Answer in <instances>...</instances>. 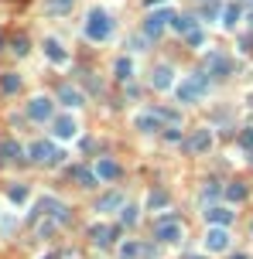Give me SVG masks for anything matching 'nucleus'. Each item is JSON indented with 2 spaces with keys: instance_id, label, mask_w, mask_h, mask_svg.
I'll use <instances>...</instances> for the list:
<instances>
[{
  "instance_id": "obj_30",
  "label": "nucleus",
  "mask_w": 253,
  "mask_h": 259,
  "mask_svg": "<svg viewBox=\"0 0 253 259\" xmlns=\"http://www.w3.org/2000/svg\"><path fill=\"white\" fill-rule=\"evenodd\" d=\"M137 212H140L137 204H123V215H120V222H123V225H134V222H137Z\"/></svg>"
},
{
  "instance_id": "obj_26",
  "label": "nucleus",
  "mask_w": 253,
  "mask_h": 259,
  "mask_svg": "<svg viewBox=\"0 0 253 259\" xmlns=\"http://www.w3.org/2000/svg\"><path fill=\"white\" fill-rule=\"evenodd\" d=\"M171 28H175V31H181V34H192V31L198 28V24H195V18H185V14H178Z\"/></svg>"
},
{
  "instance_id": "obj_31",
  "label": "nucleus",
  "mask_w": 253,
  "mask_h": 259,
  "mask_svg": "<svg viewBox=\"0 0 253 259\" xmlns=\"http://www.w3.org/2000/svg\"><path fill=\"white\" fill-rule=\"evenodd\" d=\"M188 38V44H192V48H198V44H205V31H202V28H195L192 34H185Z\"/></svg>"
},
{
  "instance_id": "obj_11",
  "label": "nucleus",
  "mask_w": 253,
  "mask_h": 259,
  "mask_svg": "<svg viewBox=\"0 0 253 259\" xmlns=\"http://www.w3.org/2000/svg\"><path fill=\"white\" fill-rule=\"evenodd\" d=\"M205 65H209V75H215V78H226V75L233 72L229 58H226V55H219V52H212V55H205Z\"/></svg>"
},
{
  "instance_id": "obj_9",
  "label": "nucleus",
  "mask_w": 253,
  "mask_h": 259,
  "mask_svg": "<svg viewBox=\"0 0 253 259\" xmlns=\"http://www.w3.org/2000/svg\"><path fill=\"white\" fill-rule=\"evenodd\" d=\"M151 86H154L157 92L175 89V68H171V65H157V68H154V78H151Z\"/></svg>"
},
{
  "instance_id": "obj_2",
  "label": "nucleus",
  "mask_w": 253,
  "mask_h": 259,
  "mask_svg": "<svg viewBox=\"0 0 253 259\" xmlns=\"http://www.w3.org/2000/svg\"><path fill=\"white\" fill-rule=\"evenodd\" d=\"M209 72H195L188 75L181 86H178V102H195L198 96H205V89H209V78H205Z\"/></svg>"
},
{
  "instance_id": "obj_20",
  "label": "nucleus",
  "mask_w": 253,
  "mask_h": 259,
  "mask_svg": "<svg viewBox=\"0 0 253 259\" xmlns=\"http://www.w3.org/2000/svg\"><path fill=\"white\" fill-rule=\"evenodd\" d=\"M59 102H65V106H82V96H79V89H72V86H59Z\"/></svg>"
},
{
  "instance_id": "obj_4",
  "label": "nucleus",
  "mask_w": 253,
  "mask_h": 259,
  "mask_svg": "<svg viewBox=\"0 0 253 259\" xmlns=\"http://www.w3.org/2000/svg\"><path fill=\"white\" fill-rule=\"evenodd\" d=\"M154 239H157V242H171V246L185 239V228L178 225V218L171 215V212H168V215H164V218L157 222V228H154Z\"/></svg>"
},
{
  "instance_id": "obj_7",
  "label": "nucleus",
  "mask_w": 253,
  "mask_h": 259,
  "mask_svg": "<svg viewBox=\"0 0 253 259\" xmlns=\"http://www.w3.org/2000/svg\"><path fill=\"white\" fill-rule=\"evenodd\" d=\"M229 246H233V236H229L226 228H215L212 225L209 236H205V249H209V252H226Z\"/></svg>"
},
{
  "instance_id": "obj_18",
  "label": "nucleus",
  "mask_w": 253,
  "mask_h": 259,
  "mask_svg": "<svg viewBox=\"0 0 253 259\" xmlns=\"http://www.w3.org/2000/svg\"><path fill=\"white\" fill-rule=\"evenodd\" d=\"M96 178H99V181H117V178H120V164L113 160V157H99Z\"/></svg>"
},
{
  "instance_id": "obj_23",
  "label": "nucleus",
  "mask_w": 253,
  "mask_h": 259,
  "mask_svg": "<svg viewBox=\"0 0 253 259\" xmlns=\"http://www.w3.org/2000/svg\"><path fill=\"white\" fill-rule=\"evenodd\" d=\"M21 154H24V150H21V144H14V140H4V144H0V157H4V160H18Z\"/></svg>"
},
{
  "instance_id": "obj_1",
  "label": "nucleus",
  "mask_w": 253,
  "mask_h": 259,
  "mask_svg": "<svg viewBox=\"0 0 253 259\" xmlns=\"http://www.w3.org/2000/svg\"><path fill=\"white\" fill-rule=\"evenodd\" d=\"M82 34L89 38V41H106V38L113 34V20H110V14H106V10H99V7H93V10H89V18H86Z\"/></svg>"
},
{
  "instance_id": "obj_24",
  "label": "nucleus",
  "mask_w": 253,
  "mask_h": 259,
  "mask_svg": "<svg viewBox=\"0 0 253 259\" xmlns=\"http://www.w3.org/2000/svg\"><path fill=\"white\" fill-rule=\"evenodd\" d=\"M246 198V184H239V181H233V184H226V202H243Z\"/></svg>"
},
{
  "instance_id": "obj_12",
  "label": "nucleus",
  "mask_w": 253,
  "mask_h": 259,
  "mask_svg": "<svg viewBox=\"0 0 253 259\" xmlns=\"http://www.w3.org/2000/svg\"><path fill=\"white\" fill-rule=\"evenodd\" d=\"M89 236H93L96 246H110V242H117L120 228L117 225H89Z\"/></svg>"
},
{
  "instance_id": "obj_39",
  "label": "nucleus",
  "mask_w": 253,
  "mask_h": 259,
  "mask_svg": "<svg viewBox=\"0 0 253 259\" xmlns=\"http://www.w3.org/2000/svg\"><path fill=\"white\" fill-rule=\"evenodd\" d=\"M250 24H253V14H250Z\"/></svg>"
},
{
  "instance_id": "obj_37",
  "label": "nucleus",
  "mask_w": 253,
  "mask_h": 259,
  "mask_svg": "<svg viewBox=\"0 0 253 259\" xmlns=\"http://www.w3.org/2000/svg\"><path fill=\"white\" fill-rule=\"evenodd\" d=\"M246 102H250V106H253V92H250V96H246Z\"/></svg>"
},
{
  "instance_id": "obj_25",
  "label": "nucleus",
  "mask_w": 253,
  "mask_h": 259,
  "mask_svg": "<svg viewBox=\"0 0 253 259\" xmlns=\"http://www.w3.org/2000/svg\"><path fill=\"white\" fill-rule=\"evenodd\" d=\"M21 89V75H4V78H0V92L4 96H14Z\"/></svg>"
},
{
  "instance_id": "obj_16",
  "label": "nucleus",
  "mask_w": 253,
  "mask_h": 259,
  "mask_svg": "<svg viewBox=\"0 0 253 259\" xmlns=\"http://www.w3.org/2000/svg\"><path fill=\"white\" fill-rule=\"evenodd\" d=\"M205 218H209V225H215V228H226V225L233 222V212L222 208V204H212V208H205Z\"/></svg>"
},
{
  "instance_id": "obj_5",
  "label": "nucleus",
  "mask_w": 253,
  "mask_h": 259,
  "mask_svg": "<svg viewBox=\"0 0 253 259\" xmlns=\"http://www.w3.org/2000/svg\"><path fill=\"white\" fill-rule=\"evenodd\" d=\"M175 18H178V14L171 10V7H168V10H154V14H147V20H144V34L157 38L168 24H175Z\"/></svg>"
},
{
  "instance_id": "obj_14",
  "label": "nucleus",
  "mask_w": 253,
  "mask_h": 259,
  "mask_svg": "<svg viewBox=\"0 0 253 259\" xmlns=\"http://www.w3.org/2000/svg\"><path fill=\"white\" fill-rule=\"evenodd\" d=\"M144 256H154V246H140L134 239L120 246V259H144Z\"/></svg>"
},
{
  "instance_id": "obj_22",
  "label": "nucleus",
  "mask_w": 253,
  "mask_h": 259,
  "mask_svg": "<svg viewBox=\"0 0 253 259\" xmlns=\"http://www.w3.org/2000/svg\"><path fill=\"white\" fill-rule=\"evenodd\" d=\"M113 72H117V78H120V82H127V78L134 75V62H130L127 55H123V58H117V62H113Z\"/></svg>"
},
{
  "instance_id": "obj_28",
  "label": "nucleus",
  "mask_w": 253,
  "mask_h": 259,
  "mask_svg": "<svg viewBox=\"0 0 253 259\" xmlns=\"http://www.w3.org/2000/svg\"><path fill=\"white\" fill-rule=\"evenodd\" d=\"M7 198H11L14 204H24V202H28V184H11Z\"/></svg>"
},
{
  "instance_id": "obj_21",
  "label": "nucleus",
  "mask_w": 253,
  "mask_h": 259,
  "mask_svg": "<svg viewBox=\"0 0 253 259\" xmlns=\"http://www.w3.org/2000/svg\"><path fill=\"white\" fill-rule=\"evenodd\" d=\"M72 178H76L82 188H96V181H99L96 170H89V167H76V170H72Z\"/></svg>"
},
{
  "instance_id": "obj_10",
  "label": "nucleus",
  "mask_w": 253,
  "mask_h": 259,
  "mask_svg": "<svg viewBox=\"0 0 253 259\" xmlns=\"http://www.w3.org/2000/svg\"><path fill=\"white\" fill-rule=\"evenodd\" d=\"M185 147L192 150V154H209L212 150V130H195Z\"/></svg>"
},
{
  "instance_id": "obj_27",
  "label": "nucleus",
  "mask_w": 253,
  "mask_h": 259,
  "mask_svg": "<svg viewBox=\"0 0 253 259\" xmlns=\"http://www.w3.org/2000/svg\"><path fill=\"white\" fill-rule=\"evenodd\" d=\"M72 4H76V0H48L45 7H48V14H69Z\"/></svg>"
},
{
  "instance_id": "obj_35",
  "label": "nucleus",
  "mask_w": 253,
  "mask_h": 259,
  "mask_svg": "<svg viewBox=\"0 0 253 259\" xmlns=\"http://www.w3.org/2000/svg\"><path fill=\"white\" fill-rule=\"evenodd\" d=\"M229 259H250V256H243V252H236V256H229Z\"/></svg>"
},
{
  "instance_id": "obj_13",
  "label": "nucleus",
  "mask_w": 253,
  "mask_h": 259,
  "mask_svg": "<svg viewBox=\"0 0 253 259\" xmlns=\"http://www.w3.org/2000/svg\"><path fill=\"white\" fill-rule=\"evenodd\" d=\"M161 112H137V120H134V126L140 130V133H157V130H164L161 126Z\"/></svg>"
},
{
  "instance_id": "obj_33",
  "label": "nucleus",
  "mask_w": 253,
  "mask_h": 259,
  "mask_svg": "<svg viewBox=\"0 0 253 259\" xmlns=\"http://www.w3.org/2000/svg\"><path fill=\"white\" fill-rule=\"evenodd\" d=\"M14 55H28V38H14Z\"/></svg>"
},
{
  "instance_id": "obj_19",
  "label": "nucleus",
  "mask_w": 253,
  "mask_h": 259,
  "mask_svg": "<svg viewBox=\"0 0 253 259\" xmlns=\"http://www.w3.org/2000/svg\"><path fill=\"white\" fill-rule=\"evenodd\" d=\"M239 14H243V7H239V4H226V7H222V14H219V24H222V28H236V20H239Z\"/></svg>"
},
{
  "instance_id": "obj_34",
  "label": "nucleus",
  "mask_w": 253,
  "mask_h": 259,
  "mask_svg": "<svg viewBox=\"0 0 253 259\" xmlns=\"http://www.w3.org/2000/svg\"><path fill=\"white\" fill-rule=\"evenodd\" d=\"M164 140H171V144H175V140H181V133H178V130H164Z\"/></svg>"
},
{
  "instance_id": "obj_8",
  "label": "nucleus",
  "mask_w": 253,
  "mask_h": 259,
  "mask_svg": "<svg viewBox=\"0 0 253 259\" xmlns=\"http://www.w3.org/2000/svg\"><path fill=\"white\" fill-rule=\"evenodd\" d=\"M52 133H55L59 140H72V136L79 133L76 116H55V123H52Z\"/></svg>"
},
{
  "instance_id": "obj_3",
  "label": "nucleus",
  "mask_w": 253,
  "mask_h": 259,
  "mask_svg": "<svg viewBox=\"0 0 253 259\" xmlns=\"http://www.w3.org/2000/svg\"><path fill=\"white\" fill-rule=\"evenodd\" d=\"M28 157H31L35 164L52 167V164H59L65 154H62V150H55V144H48V140H35V144L28 147Z\"/></svg>"
},
{
  "instance_id": "obj_6",
  "label": "nucleus",
  "mask_w": 253,
  "mask_h": 259,
  "mask_svg": "<svg viewBox=\"0 0 253 259\" xmlns=\"http://www.w3.org/2000/svg\"><path fill=\"white\" fill-rule=\"evenodd\" d=\"M28 116H31L35 123H45V120H52V116H55V106H52V99H48V96H35V99L28 102Z\"/></svg>"
},
{
  "instance_id": "obj_36",
  "label": "nucleus",
  "mask_w": 253,
  "mask_h": 259,
  "mask_svg": "<svg viewBox=\"0 0 253 259\" xmlns=\"http://www.w3.org/2000/svg\"><path fill=\"white\" fill-rule=\"evenodd\" d=\"M144 4H147V7H154V4H161V0H144Z\"/></svg>"
},
{
  "instance_id": "obj_15",
  "label": "nucleus",
  "mask_w": 253,
  "mask_h": 259,
  "mask_svg": "<svg viewBox=\"0 0 253 259\" xmlns=\"http://www.w3.org/2000/svg\"><path fill=\"white\" fill-rule=\"evenodd\" d=\"M96 212H103V215H110V212H123V194H120V191H106V194L96 202Z\"/></svg>"
},
{
  "instance_id": "obj_32",
  "label": "nucleus",
  "mask_w": 253,
  "mask_h": 259,
  "mask_svg": "<svg viewBox=\"0 0 253 259\" xmlns=\"http://www.w3.org/2000/svg\"><path fill=\"white\" fill-rule=\"evenodd\" d=\"M164 202H168V194H164V191H154V194L147 198V208H161Z\"/></svg>"
},
{
  "instance_id": "obj_29",
  "label": "nucleus",
  "mask_w": 253,
  "mask_h": 259,
  "mask_svg": "<svg viewBox=\"0 0 253 259\" xmlns=\"http://www.w3.org/2000/svg\"><path fill=\"white\" fill-rule=\"evenodd\" d=\"M239 144H243V150H246V160L253 164V126L239 133Z\"/></svg>"
},
{
  "instance_id": "obj_17",
  "label": "nucleus",
  "mask_w": 253,
  "mask_h": 259,
  "mask_svg": "<svg viewBox=\"0 0 253 259\" xmlns=\"http://www.w3.org/2000/svg\"><path fill=\"white\" fill-rule=\"evenodd\" d=\"M45 55H48V62H55V65H65V62H69V52L62 48L59 38H45Z\"/></svg>"
},
{
  "instance_id": "obj_40",
  "label": "nucleus",
  "mask_w": 253,
  "mask_h": 259,
  "mask_svg": "<svg viewBox=\"0 0 253 259\" xmlns=\"http://www.w3.org/2000/svg\"><path fill=\"white\" fill-rule=\"evenodd\" d=\"M250 228H253V225H250Z\"/></svg>"
},
{
  "instance_id": "obj_38",
  "label": "nucleus",
  "mask_w": 253,
  "mask_h": 259,
  "mask_svg": "<svg viewBox=\"0 0 253 259\" xmlns=\"http://www.w3.org/2000/svg\"><path fill=\"white\" fill-rule=\"evenodd\" d=\"M185 259H202V256H185Z\"/></svg>"
}]
</instances>
